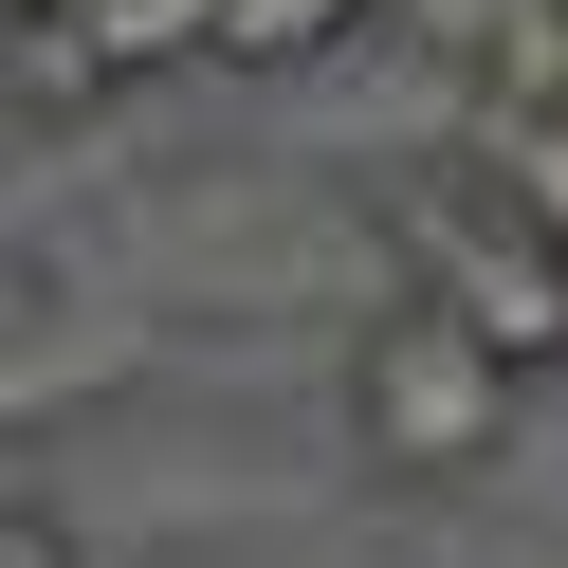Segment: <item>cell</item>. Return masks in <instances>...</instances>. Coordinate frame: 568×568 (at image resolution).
Returning <instances> with one entry per match:
<instances>
[{
    "instance_id": "6da1fadb",
    "label": "cell",
    "mask_w": 568,
    "mask_h": 568,
    "mask_svg": "<svg viewBox=\"0 0 568 568\" xmlns=\"http://www.w3.org/2000/svg\"><path fill=\"white\" fill-rule=\"evenodd\" d=\"M331 404H348V458L404 477V495H477V477H514V458H531V367H514V348H477L440 294H367Z\"/></svg>"
},
{
    "instance_id": "7a4b0ae2",
    "label": "cell",
    "mask_w": 568,
    "mask_h": 568,
    "mask_svg": "<svg viewBox=\"0 0 568 568\" xmlns=\"http://www.w3.org/2000/svg\"><path fill=\"white\" fill-rule=\"evenodd\" d=\"M367 239H385V275L404 294H440L477 348H514L531 385L568 367V239L531 221V202H495L458 148H404V165H367Z\"/></svg>"
},
{
    "instance_id": "3957f363",
    "label": "cell",
    "mask_w": 568,
    "mask_h": 568,
    "mask_svg": "<svg viewBox=\"0 0 568 568\" xmlns=\"http://www.w3.org/2000/svg\"><path fill=\"white\" fill-rule=\"evenodd\" d=\"M367 38H385V0H221V74H275V92H312Z\"/></svg>"
},
{
    "instance_id": "277c9868",
    "label": "cell",
    "mask_w": 568,
    "mask_h": 568,
    "mask_svg": "<svg viewBox=\"0 0 568 568\" xmlns=\"http://www.w3.org/2000/svg\"><path fill=\"white\" fill-rule=\"evenodd\" d=\"M55 19H74L129 92H165V74H202V55H221V0H55Z\"/></svg>"
},
{
    "instance_id": "5b68a950",
    "label": "cell",
    "mask_w": 568,
    "mask_h": 568,
    "mask_svg": "<svg viewBox=\"0 0 568 568\" xmlns=\"http://www.w3.org/2000/svg\"><path fill=\"white\" fill-rule=\"evenodd\" d=\"M458 165H477L495 202H531V221L568 239V92H550V111H458Z\"/></svg>"
},
{
    "instance_id": "8992f818",
    "label": "cell",
    "mask_w": 568,
    "mask_h": 568,
    "mask_svg": "<svg viewBox=\"0 0 568 568\" xmlns=\"http://www.w3.org/2000/svg\"><path fill=\"white\" fill-rule=\"evenodd\" d=\"M0 568H92V550H74V514H55V495H0Z\"/></svg>"
},
{
    "instance_id": "52a82bcc",
    "label": "cell",
    "mask_w": 568,
    "mask_h": 568,
    "mask_svg": "<svg viewBox=\"0 0 568 568\" xmlns=\"http://www.w3.org/2000/svg\"><path fill=\"white\" fill-rule=\"evenodd\" d=\"M0 19H38V0H0Z\"/></svg>"
}]
</instances>
